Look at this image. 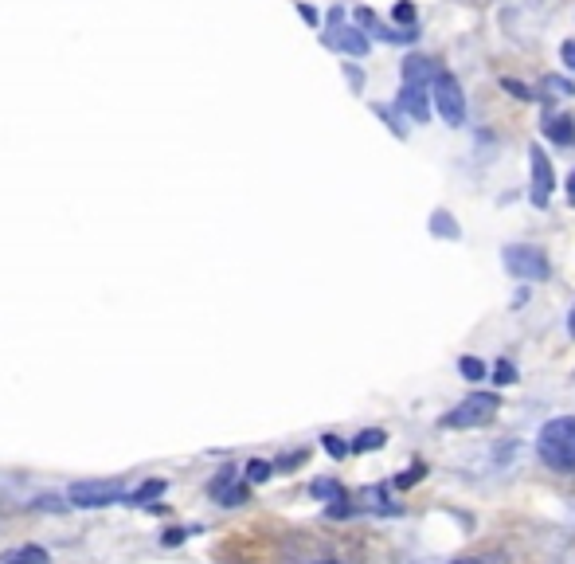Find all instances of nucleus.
Segmentation results:
<instances>
[{
  "label": "nucleus",
  "instance_id": "f257e3e1",
  "mask_svg": "<svg viewBox=\"0 0 575 564\" xmlns=\"http://www.w3.org/2000/svg\"><path fill=\"white\" fill-rule=\"evenodd\" d=\"M536 451L552 470H575V416H560V420L544 423L540 439H536Z\"/></svg>",
  "mask_w": 575,
  "mask_h": 564
},
{
  "label": "nucleus",
  "instance_id": "f03ea898",
  "mask_svg": "<svg viewBox=\"0 0 575 564\" xmlns=\"http://www.w3.org/2000/svg\"><path fill=\"white\" fill-rule=\"evenodd\" d=\"M435 106L446 118V126H462L466 122V98H462V87L454 75H439L435 79Z\"/></svg>",
  "mask_w": 575,
  "mask_h": 564
},
{
  "label": "nucleus",
  "instance_id": "7ed1b4c3",
  "mask_svg": "<svg viewBox=\"0 0 575 564\" xmlns=\"http://www.w3.org/2000/svg\"><path fill=\"white\" fill-rule=\"evenodd\" d=\"M505 267H509V275H517L525 282H536L548 275V259L536 247H509L505 251Z\"/></svg>",
  "mask_w": 575,
  "mask_h": 564
},
{
  "label": "nucleus",
  "instance_id": "20e7f679",
  "mask_svg": "<svg viewBox=\"0 0 575 564\" xmlns=\"http://www.w3.org/2000/svg\"><path fill=\"white\" fill-rule=\"evenodd\" d=\"M497 412V396H470L458 404V412L443 416V427H478V423H489Z\"/></svg>",
  "mask_w": 575,
  "mask_h": 564
},
{
  "label": "nucleus",
  "instance_id": "39448f33",
  "mask_svg": "<svg viewBox=\"0 0 575 564\" xmlns=\"http://www.w3.org/2000/svg\"><path fill=\"white\" fill-rule=\"evenodd\" d=\"M122 498V490L114 486V482H79L75 490H71V502L75 506H110V502H118Z\"/></svg>",
  "mask_w": 575,
  "mask_h": 564
},
{
  "label": "nucleus",
  "instance_id": "423d86ee",
  "mask_svg": "<svg viewBox=\"0 0 575 564\" xmlns=\"http://www.w3.org/2000/svg\"><path fill=\"white\" fill-rule=\"evenodd\" d=\"M548 192H552V165L548 157L540 153V145L532 149V204H548Z\"/></svg>",
  "mask_w": 575,
  "mask_h": 564
},
{
  "label": "nucleus",
  "instance_id": "0eeeda50",
  "mask_svg": "<svg viewBox=\"0 0 575 564\" xmlns=\"http://www.w3.org/2000/svg\"><path fill=\"white\" fill-rule=\"evenodd\" d=\"M399 110H407L415 122H427V118H431L427 87H419V83H403V91H399Z\"/></svg>",
  "mask_w": 575,
  "mask_h": 564
},
{
  "label": "nucleus",
  "instance_id": "6e6552de",
  "mask_svg": "<svg viewBox=\"0 0 575 564\" xmlns=\"http://www.w3.org/2000/svg\"><path fill=\"white\" fill-rule=\"evenodd\" d=\"M427 79H439V75H435V63H431V59L415 55V59H407V63H403V83H419V87H423Z\"/></svg>",
  "mask_w": 575,
  "mask_h": 564
},
{
  "label": "nucleus",
  "instance_id": "1a4fd4ad",
  "mask_svg": "<svg viewBox=\"0 0 575 564\" xmlns=\"http://www.w3.org/2000/svg\"><path fill=\"white\" fill-rule=\"evenodd\" d=\"M544 134L556 141V145H572V141H575V122H572V118H552V122L544 126Z\"/></svg>",
  "mask_w": 575,
  "mask_h": 564
},
{
  "label": "nucleus",
  "instance_id": "9d476101",
  "mask_svg": "<svg viewBox=\"0 0 575 564\" xmlns=\"http://www.w3.org/2000/svg\"><path fill=\"white\" fill-rule=\"evenodd\" d=\"M329 44L345 47V51H353V55H364V51H368V40L360 36V28H341V36H329Z\"/></svg>",
  "mask_w": 575,
  "mask_h": 564
},
{
  "label": "nucleus",
  "instance_id": "9b49d317",
  "mask_svg": "<svg viewBox=\"0 0 575 564\" xmlns=\"http://www.w3.org/2000/svg\"><path fill=\"white\" fill-rule=\"evenodd\" d=\"M372 36L384 40V44H415L419 32H415V28H376Z\"/></svg>",
  "mask_w": 575,
  "mask_h": 564
},
{
  "label": "nucleus",
  "instance_id": "f8f14e48",
  "mask_svg": "<svg viewBox=\"0 0 575 564\" xmlns=\"http://www.w3.org/2000/svg\"><path fill=\"white\" fill-rule=\"evenodd\" d=\"M388 443V435L384 431H360L353 439V455H360V451H380Z\"/></svg>",
  "mask_w": 575,
  "mask_h": 564
},
{
  "label": "nucleus",
  "instance_id": "ddd939ff",
  "mask_svg": "<svg viewBox=\"0 0 575 564\" xmlns=\"http://www.w3.org/2000/svg\"><path fill=\"white\" fill-rule=\"evenodd\" d=\"M540 91H548L552 98H564V94H575V83L560 79V75H548V79L540 83Z\"/></svg>",
  "mask_w": 575,
  "mask_h": 564
},
{
  "label": "nucleus",
  "instance_id": "4468645a",
  "mask_svg": "<svg viewBox=\"0 0 575 564\" xmlns=\"http://www.w3.org/2000/svg\"><path fill=\"white\" fill-rule=\"evenodd\" d=\"M458 369H462L466 380H486V361H478V357H462Z\"/></svg>",
  "mask_w": 575,
  "mask_h": 564
},
{
  "label": "nucleus",
  "instance_id": "2eb2a0df",
  "mask_svg": "<svg viewBox=\"0 0 575 564\" xmlns=\"http://www.w3.org/2000/svg\"><path fill=\"white\" fill-rule=\"evenodd\" d=\"M392 20L403 24V28H415V4H411V0H399L396 8H392Z\"/></svg>",
  "mask_w": 575,
  "mask_h": 564
},
{
  "label": "nucleus",
  "instance_id": "dca6fc26",
  "mask_svg": "<svg viewBox=\"0 0 575 564\" xmlns=\"http://www.w3.org/2000/svg\"><path fill=\"white\" fill-rule=\"evenodd\" d=\"M4 564H47V553L44 549H20V553H12Z\"/></svg>",
  "mask_w": 575,
  "mask_h": 564
},
{
  "label": "nucleus",
  "instance_id": "f3484780",
  "mask_svg": "<svg viewBox=\"0 0 575 564\" xmlns=\"http://www.w3.org/2000/svg\"><path fill=\"white\" fill-rule=\"evenodd\" d=\"M431 232L435 235H450V239H458V224L446 216V212H435V224H431Z\"/></svg>",
  "mask_w": 575,
  "mask_h": 564
},
{
  "label": "nucleus",
  "instance_id": "a211bd4d",
  "mask_svg": "<svg viewBox=\"0 0 575 564\" xmlns=\"http://www.w3.org/2000/svg\"><path fill=\"white\" fill-rule=\"evenodd\" d=\"M313 494H317V498H333V502H345V490H341L337 482H317V486H313Z\"/></svg>",
  "mask_w": 575,
  "mask_h": 564
},
{
  "label": "nucleus",
  "instance_id": "6ab92c4d",
  "mask_svg": "<svg viewBox=\"0 0 575 564\" xmlns=\"http://www.w3.org/2000/svg\"><path fill=\"white\" fill-rule=\"evenodd\" d=\"M270 474H274V467H270V463H263V459H255V463H247V478H251V482H266Z\"/></svg>",
  "mask_w": 575,
  "mask_h": 564
},
{
  "label": "nucleus",
  "instance_id": "aec40b11",
  "mask_svg": "<svg viewBox=\"0 0 575 564\" xmlns=\"http://www.w3.org/2000/svg\"><path fill=\"white\" fill-rule=\"evenodd\" d=\"M325 451H329V455H333V459H345V455H349V451H353V447H349V443H341V439H337V435H325Z\"/></svg>",
  "mask_w": 575,
  "mask_h": 564
},
{
  "label": "nucleus",
  "instance_id": "412c9836",
  "mask_svg": "<svg viewBox=\"0 0 575 564\" xmlns=\"http://www.w3.org/2000/svg\"><path fill=\"white\" fill-rule=\"evenodd\" d=\"M493 380H497V384H513V380H517V369H513L509 361H501V365L493 369Z\"/></svg>",
  "mask_w": 575,
  "mask_h": 564
},
{
  "label": "nucleus",
  "instance_id": "4be33fe9",
  "mask_svg": "<svg viewBox=\"0 0 575 564\" xmlns=\"http://www.w3.org/2000/svg\"><path fill=\"white\" fill-rule=\"evenodd\" d=\"M501 87H505V91H509V94H517V98H532L529 87H525V83H517V79H505Z\"/></svg>",
  "mask_w": 575,
  "mask_h": 564
},
{
  "label": "nucleus",
  "instance_id": "5701e85b",
  "mask_svg": "<svg viewBox=\"0 0 575 564\" xmlns=\"http://www.w3.org/2000/svg\"><path fill=\"white\" fill-rule=\"evenodd\" d=\"M298 12H302V20H306V24H317V8H310V4H298Z\"/></svg>",
  "mask_w": 575,
  "mask_h": 564
},
{
  "label": "nucleus",
  "instance_id": "b1692460",
  "mask_svg": "<svg viewBox=\"0 0 575 564\" xmlns=\"http://www.w3.org/2000/svg\"><path fill=\"white\" fill-rule=\"evenodd\" d=\"M564 63L575 71V40H568V44H564Z\"/></svg>",
  "mask_w": 575,
  "mask_h": 564
},
{
  "label": "nucleus",
  "instance_id": "393cba45",
  "mask_svg": "<svg viewBox=\"0 0 575 564\" xmlns=\"http://www.w3.org/2000/svg\"><path fill=\"white\" fill-rule=\"evenodd\" d=\"M454 564H482L478 557H462V561H454Z\"/></svg>",
  "mask_w": 575,
  "mask_h": 564
},
{
  "label": "nucleus",
  "instance_id": "a878e982",
  "mask_svg": "<svg viewBox=\"0 0 575 564\" xmlns=\"http://www.w3.org/2000/svg\"><path fill=\"white\" fill-rule=\"evenodd\" d=\"M568 196H575V173L568 177Z\"/></svg>",
  "mask_w": 575,
  "mask_h": 564
},
{
  "label": "nucleus",
  "instance_id": "bb28decb",
  "mask_svg": "<svg viewBox=\"0 0 575 564\" xmlns=\"http://www.w3.org/2000/svg\"><path fill=\"white\" fill-rule=\"evenodd\" d=\"M568 329H572V333H575V310H572V318H568Z\"/></svg>",
  "mask_w": 575,
  "mask_h": 564
},
{
  "label": "nucleus",
  "instance_id": "cd10ccee",
  "mask_svg": "<svg viewBox=\"0 0 575 564\" xmlns=\"http://www.w3.org/2000/svg\"><path fill=\"white\" fill-rule=\"evenodd\" d=\"M317 564H341V561H317Z\"/></svg>",
  "mask_w": 575,
  "mask_h": 564
}]
</instances>
